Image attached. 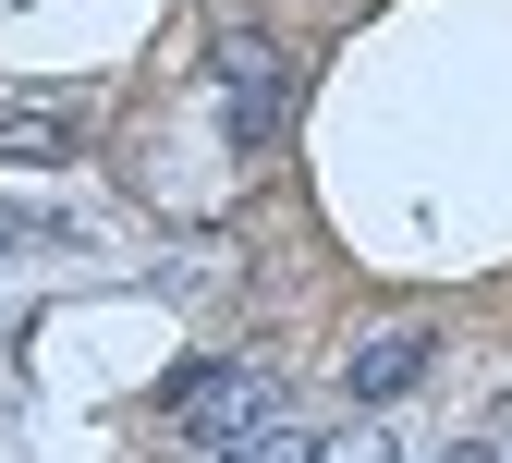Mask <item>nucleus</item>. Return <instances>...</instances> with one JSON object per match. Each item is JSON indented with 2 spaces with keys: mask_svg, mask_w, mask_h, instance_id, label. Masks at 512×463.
Segmentation results:
<instances>
[{
  "mask_svg": "<svg viewBox=\"0 0 512 463\" xmlns=\"http://www.w3.org/2000/svg\"><path fill=\"white\" fill-rule=\"evenodd\" d=\"M427 366H439V329H427V317H403V329H366V342H354L342 390H354V403H403Z\"/></svg>",
  "mask_w": 512,
  "mask_h": 463,
  "instance_id": "nucleus-3",
  "label": "nucleus"
},
{
  "mask_svg": "<svg viewBox=\"0 0 512 463\" xmlns=\"http://www.w3.org/2000/svg\"><path fill=\"white\" fill-rule=\"evenodd\" d=\"M74 147H86V122H74V110H49V98L0 110V159H13V171H49V159H74Z\"/></svg>",
  "mask_w": 512,
  "mask_h": 463,
  "instance_id": "nucleus-4",
  "label": "nucleus"
},
{
  "mask_svg": "<svg viewBox=\"0 0 512 463\" xmlns=\"http://www.w3.org/2000/svg\"><path fill=\"white\" fill-rule=\"evenodd\" d=\"M439 463H488V451H439Z\"/></svg>",
  "mask_w": 512,
  "mask_h": 463,
  "instance_id": "nucleus-6",
  "label": "nucleus"
},
{
  "mask_svg": "<svg viewBox=\"0 0 512 463\" xmlns=\"http://www.w3.org/2000/svg\"><path fill=\"white\" fill-rule=\"evenodd\" d=\"M171 427L183 439H256V427H281V378L269 366H196V378H171Z\"/></svg>",
  "mask_w": 512,
  "mask_h": 463,
  "instance_id": "nucleus-2",
  "label": "nucleus"
},
{
  "mask_svg": "<svg viewBox=\"0 0 512 463\" xmlns=\"http://www.w3.org/2000/svg\"><path fill=\"white\" fill-rule=\"evenodd\" d=\"M208 74H220V122H232V147H269L281 122H293V61L269 49V37H220L208 49Z\"/></svg>",
  "mask_w": 512,
  "mask_h": 463,
  "instance_id": "nucleus-1",
  "label": "nucleus"
},
{
  "mask_svg": "<svg viewBox=\"0 0 512 463\" xmlns=\"http://www.w3.org/2000/svg\"><path fill=\"white\" fill-rule=\"evenodd\" d=\"M232 463H330V451H317V439H305V427L281 415V427H256V439H232Z\"/></svg>",
  "mask_w": 512,
  "mask_h": 463,
  "instance_id": "nucleus-5",
  "label": "nucleus"
}]
</instances>
